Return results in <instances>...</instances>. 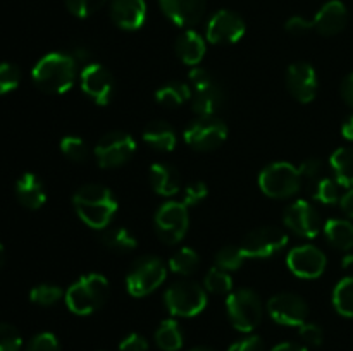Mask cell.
Listing matches in <instances>:
<instances>
[{
    "label": "cell",
    "mask_w": 353,
    "mask_h": 351,
    "mask_svg": "<svg viewBox=\"0 0 353 351\" xmlns=\"http://www.w3.org/2000/svg\"><path fill=\"white\" fill-rule=\"evenodd\" d=\"M74 209L79 219L93 229H105L117 210L112 191L102 184H85L74 193Z\"/></svg>",
    "instance_id": "1"
},
{
    "label": "cell",
    "mask_w": 353,
    "mask_h": 351,
    "mask_svg": "<svg viewBox=\"0 0 353 351\" xmlns=\"http://www.w3.org/2000/svg\"><path fill=\"white\" fill-rule=\"evenodd\" d=\"M165 306L176 317H195L205 308V289L193 281L174 282L164 295Z\"/></svg>",
    "instance_id": "7"
},
{
    "label": "cell",
    "mask_w": 353,
    "mask_h": 351,
    "mask_svg": "<svg viewBox=\"0 0 353 351\" xmlns=\"http://www.w3.org/2000/svg\"><path fill=\"white\" fill-rule=\"evenodd\" d=\"M188 206L178 202H168L155 213V231L164 243L174 244L188 231Z\"/></svg>",
    "instance_id": "11"
},
{
    "label": "cell",
    "mask_w": 353,
    "mask_h": 351,
    "mask_svg": "<svg viewBox=\"0 0 353 351\" xmlns=\"http://www.w3.org/2000/svg\"><path fill=\"white\" fill-rule=\"evenodd\" d=\"M76 79V61L72 55L52 52L41 57L33 69V81L45 93H64Z\"/></svg>",
    "instance_id": "2"
},
{
    "label": "cell",
    "mask_w": 353,
    "mask_h": 351,
    "mask_svg": "<svg viewBox=\"0 0 353 351\" xmlns=\"http://www.w3.org/2000/svg\"><path fill=\"white\" fill-rule=\"evenodd\" d=\"M203 284H205L207 291L214 292V295H224V292H230L233 289V279L230 277L226 270L214 267L207 272Z\"/></svg>",
    "instance_id": "33"
},
{
    "label": "cell",
    "mask_w": 353,
    "mask_h": 351,
    "mask_svg": "<svg viewBox=\"0 0 353 351\" xmlns=\"http://www.w3.org/2000/svg\"><path fill=\"white\" fill-rule=\"evenodd\" d=\"M286 85L290 93L302 103L312 102L317 95V74L312 65L307 62H296L290 65L286 72Z\"/></svg>",
    "instance_id": "18"
},
{
    "label": "cell",
    "mask_w": 353,
    "mask_h": 351,
    "mask_svg": "<svg viewBox=\"0 0 353 351\" xmlns=\"http://www.w3.org/2000/svg\"><path fill=\"white\" fill-rule=\"evenodd\" d=\"M300 337L310 346H321L324 341V330L317 323H302L300 326Z\"/></svg>",
    "instance_id": "43"
},
{
    "label": "cell",
    "mask_w": 353,
    "mask_h": 351,
    "mask_svg": "<svg viewBox=\"0 0 353 351\" xmlns=\"http://www.w3.org/2000/svg\"><path fill=\"white\" fill-rule=\"evenodd\" d=\"M271 351H309L305 346L296 343H279L278 346L272 348Z\"/></svg>",
    "instance_id": "50"
},
{
    "label": "cell",
    "mask_w": 353,
    "mask_h": 351,
    "mask_svg": "<svg viewBox=\"0 0 353 351\" xmlns=\"http://www.w3.org/2000/svg\"><path fill=\"white\" fill-rule=\"evenodd\" d=\"M288 243V234L279 227H261L243 237L240 250L245 258H269L281 251Z\"/></svg>",
    "instance_id": "12"
},
{
    "label": "cell",
    "mask_w": 353,
    "mask_h": 351,
    "mask_svg": "<svg viewBox=\"0 0 353 351\" xmlns=\"http://www.w3.org/2000/svg\"><path fill=\"white\" fill-rule=\"evenodd\" d=\"M23 337L14 326L0 322V351H19Z\"/></svg>",
    "instance_id": "39"
},
{
    "label": "cell",
    "mask_w": 353,
    "mask_h": 351,
    "mask_svg": "<svg viewBox=\"0 0 353 351\" xmlns=\"http://www.w3.org/2000/svg\"><path fill=\"white\" fill-rule=\"evenodd\" d=\"M3 262H6V251H3V246H2V243H0V268H2Z\"/></svg>",
    "instance_id": "52"
},
{
    "label": "cell",
    "mask_w": 353,
    "mask_h": 351,
    "mask_svg": "<svg viewBox=\"0 0 353 351\" xmlns=\"http://www.w3.org/2000/svg\"><path fill=\"white\" fill-rule=\"evenodd\" d=\"M312 21H307L302 16H293L286 21V31H290L292 34H303L309 30H312Z\"/></svg>",
    "instance_id": "47"
},
{
    "label": "cell",
    "mask_w": 353,
    "mask_h": 351,
    "mask_svg": "<svg viewBox=\"0 0 353 351\" xmlns=\"http://www.w3.org/2000/svg\"><path fill=\"white\" fill-rule=\"evenodd\" d=\"M290 270L302 279H316L326 268V255L316 246H296L293 248L286 258Z\"/></svg>",
    "instance_id": "16"
},
{
    "label": "cell",
    "mask_w": 353,
    "mask_h": 351,
    "mask_svg": "<svg viewBox=\"0 0 353 351\" xmlns=\"http://www.w3.org/2000/svg\"><path fill=\"white\" fill-rule=\"evenodd\" d=\"M107 0H65V7L76 17H88L105 6Z\"/></svg>",
    "instance_id": "41"
},
{
    "label": "cell",
    "mask_w": 353,
    "mask_h": 351,
    "mask_svg": "<svg viewBox=\"0 0 353 351\" xmlns=\"http://www.w3.org/2000/svg\"><path fill=\"white\" fill-rule=\"evenodd\" d=\"M192 85V107L193 112L199 117L216 116L217 110L223 105V89L217 85L209 71L202 67H193L188 74Z\"/></svg>",
    "instance_id": "4"
},
{
    "label": "cell",
    "mask_w": 353,
    "mask_h": 351,
    "mask_svg": "<svg viewBox=\"0 0 353 351\" xmlns=\"http://www.w3.org/2000/svg\"><path fill=\"white\" fill-rule=\"evenodd\" d=\"M314 28L324 36H334L341 33L348 24V10L340 0H330L324 3L312 21Z\"/></svg>",
    "instance_id": "21"
},
{
    "label": "cell",
    "mask_w": 353,
    "mask_h": 351,
    "mask_svg": "<svg viewBox=\"0 0 353 351\" xmlns=\"http://www.w3.org/2000/svg\"><path fill=\"white\" fill-rule=\"evenodd\" d=\"M137 151V143L128 133L114 131L100 138L95 147V157L100 167L114 169L126 164Z\"/></svg>",
    "instance_id": "10"
},
{
    "label": "cell",
    "mask_w": 353,
    "mask_h": 351,
    "mask_svg": "<svg viewBox=\"0 0 353 351\" xmlns=\"http://www.w3.org/2000/svg\"><path fill=\"white\" fill-rule=\"evenodd\" d=\"M340 206H341V210H343L345 215L353 219V188H348L347 191L341 195Z\"/></svg>",
    "instance_id": "49"
},
{
    "label": "cell",
    "mask_w": 353,
    "mask_h": 351,
    "mask_svg": "<svg viewBox=\"0 0 353 351\" xmlns=\"http://www.w3.org/2000/svg\"><path fill=\"white\" fill-rule=\"evenodd\" d=\"M176 54L185 64L196 65L205 55V41L196 31H185L176 41Z\"/></svg>",
    "instance_id": "24"
},
{
    "label": "cell",
    "mask_w": 353,
    "mask_h": 351,
    "mask_svg": "<svg viewBox=\"0 0 353 351\" xmlns=\"http://www.w3.org/2000/svg\"><path fill=\"white\" fill-rule=\"evenodd\" d=\"M64 296L62 289L55 284H40L34 286L30 291V299L34 305L52 306Z\"/></svg>",
    "instance_id": "35"
},
{
    "label": "cell",
    "mask_w": 353,
    "mask_h": 351,
    "mask_svg": "<svg viewBox=\"0 0 353 351\" xmlns=\"http://www.w3.org/2000/svg\"><path fill=\"white\" fill-rule=\"evenodd\" d=\"M243 260L245 255L240 250V246H224L216 255V265L223 270H238Z\"/></svg>",
    "instance_id": "38"
},
{
    "label": "cell",
    "mask_w": 353,
    "mask_h": 351,
    "mask_svg": "<svg viewBox=\"0 0 353 351\" xmlns=\"http://www.w3.org/2000/svg\"><path fill=\"white\" fill-rule=\"evenodd\" d=\"M207 196V186L202 181H195L186 186L185 196H183V205H196Z\"/></svg>",
    "instance_id": "44"
},
{
    "label": "cell",
    "mask_w": 353,
    "mask_h": 351,
    "mask_svg": "<svg viewBox=\"0 0 353 351\" xmlns=\"http://www.w3.org/2000/svg\"><path fill=\"white\" fill-rule=\"evenodd\" d=\"M226 310L231 323L240 332H252L262 322V303L252 289H238L226 299Z\"/></svg>",
    "instance_id": "6"
},
{
    "label": "cell",
    "mask_w": 353,
    "mask_h": 351,
    "mask_svg": "<svg viewBox=\"0 0 353 351\" xmlns=\"http://www.w3.org/2000/svg\"><path fill=\"white\" fill-rule=\"evenodd\" d=\"M81 88L99 105H107L114 93V78L102 64H88L83 67Z\"/></svg>",
    "instance_id": "15"
},
{
    "label": "cell",
    "mask_w": 353,
    "mask_h": 351,
    "mask_svg": "<svg viewBox=\"0 0 353 351\" xmlns=\"http://www.w3.org/2000/svg\"><path fill=\"white\" fill-rule=\"evenodd\" d=\"M143 140L159 151H171L176 147V133L164 120H154L143 131Z\"/></svg>",
    "instance_id": "25"
},
{
    "label": "cell",
    "mask_w": 353,
    "mask_h": 351,
    "mask_svg": "<svg viewBox=\"0 0 353 351\" xmlns=\"http://www.w3.org/2000/svg\"><path fill=\"white\" fill-rule=\"evenodd\" d=\"M119 351H148V343L141 334H130L119 344Z\"/></svg>",
    "instance_id": "45"
},
{
    "label": "cell",
    "mask_w": 353,
    "mask_h": 351,
    "mask_svg": "<svg viewBox=\"0 0 353 351\" xmlns=\"http://www.w3.org/2000/svg\"><path fill=\"white\" fill-rule=\"evenodd\" d=\"M268 312L274 322L288 327H300L307 322L309 306L293 292H281L269 299Z\"/></svg>",
    "instance_id": "13"
},
{
    "label": "cell",
    "mask_w": 353,
    "mask_h": 351,
    "mask_svg": "<svg viewBox=\"0 0 353 351\" xmlns=\"http://www.w3.org/2000/svg\"><path fill=\"white\" fill-rule=\"evenodd\" d=\"M299 171L300 178H302V184L310 191H314L316 186L321 182V179L324 178V165L319 158H309V160L300 165Z\"/></svg>",
    "instance_id": "34"
},
{
    "label": "cell",
    "mask_w": 353,
    "mask_h": 351,
    "mask_svg": "<svg viewBox=\"0 0 353 351\" xmlns=\"http://www.w3.org/2000/svg\"><path fill=\"white\" fill-rule=\"evenodd\" d=\"M243 34V19L233 10H219L207 23V40L214 45L236 43Z\"/></svg>",
    "instance_id": "14"
},
{
    "label": "cell",
    "mask_w": 353,
    "mask_h": 351,
    "mask_svg": "<svg viewBox=\"0 0 353 351\" xmlns=\"http://www.w3.org/2000/svg\"><path fill=\"white\" fill-rule=\"evenodd\" d=\"M228 138L226 124L216 116H202L185 129V141L199 151L219 148Z\"/></svg>",
    "instance_id": "8"
},
{
    "label": "cell",
    "mask_w": 353,
    "mask_h": 351,
    "mask_svg": "<svg viewBox=\"0 0 353 351\" xmlns=\"http://www.w3.org/2000/svg\"><path fill=\"white\" fill-rule=\"evenodd\" d=\"M61 151L72 162H85L90 155V148L81 138L65 136L61 141Z\"/></svg>",
    "instance_id": "37"
},
{
    "label": "cell",
    "mask_w": 353,
    "mask_h": 351,
    "mask_svg": "<svg viewBox=\"0 0 353 351\" xmlns=\"http://www.w3.org/2000/svg\"><path fill=\"white\" fill-rule=\"evenodd\" d=\"M21 71L14 64H0V95L12 92L19 86Z\"/></svg>",
    "instance_id": "40"
},
{
    "label": "cell",
    "mask_w": 353,
    "mask_h": 351,
    "mask_svg": "<svg viewBox=\"0 0 353 351\" xmlns=\"http://www.w3.org/2000/svg\"><path fill=\"white\" fill-rule=\"evenodd\" d=\"M109 282L100 274L83 275L65 292V303L76 315H90L105 303Z\"/></svg>",
    "instance_id": "3"
},
{
    "label": "cell",
    "mask_w": 353,
    "mask_h": 351,
    "mask_svg": "<svg viewBox=\"0 0 353 351\" xmlns=\"http://www.w3.org/2000/svg\"><path fill=\"white\" fill-rule=\"evenodd\" d=\"M150 182L162 196H172L181 188L179 172L169 164H154L150 167Z\"/></svg>",
    "instance_id": "23"
},
{
    "label": "cell",
    "mask_w": 353,
    "mask_h": 351,
    "mask_svg": "<svg viewBox=\"0 0 353 351\" xmlns=\"http://www.w3.org/2000/svg\"><path fill=\"white\" fill-rule=\"evenodd\" d=\"M341 134L345 140L353 141V116L348 117L343 124H341Z\"/></svg>",
    "instance_id": "51"
},
{
    "label": "cell",
    "mask_w": 353,
    "mask_h": 351,
    "mask_svg": "<svg viewBox=\"0 0 353 351\" xmlns=\"http://www.w3.org/2000/svg\"><path fill=\"white\" fill-rule=\"evenodd\" d=\"M200 258L199 253L192 248H181L178 253L172 255V258L169 260V267L172 272L179 275H190L199 268Z\"/></svg>",
    "instance_id": "32"
},
{
    "label": "cell",
    "mask_w": 353,
    "mask_h": 351,
    "mask_svg": "<svg viewBox=\"0 0 353 351\" xmlns=\"http://www.w3.org/2000/svg\"><path fill=\"white\" fill-rule=\"evenodd\" d=\"M155 344L162 351H178L183 346L181 327L176 320H164L155 330Z\"/></svg>",
    "instance_id": "28"
},
{
    "label": "cell",
    "mask_w": 353,
    "mask_h": 351,
    "mask_svg": "<svg viewBox=\"0 0 353 351\" xmlns=\"http://www.w3.org/2000/svg\"><path fill=\"white\" fill-rule=\"evenodd\" d=\"M102 243L112 251H117V253H130L137 248V240L131 236L130 231L121 229V227L103 231Z\"/></svg>",
    "instance_id": "30"
},
{
    "label": "cell",
    "mask_w": 353,
    "mask_h": 351,
    "mask_svg": "<svg viewBox=\"0 0 353 351\" xmlns=\"http://www.w3.org/2000/svg\"><path fill=\"white\" fill-rule=\"evenodd\" d=\"M341 96H343V100L347 102V105L353 109V72L348 74L347 78L343 79V83H341Z\"/></svg>",
    "instance_id": "48"
},
{
    "label": "cell",
    "mask_w": 353,
    "mask_h": 351,
    "mask_svg": "<svg viewBox=\"0 0 353 351\" xmlns=\"http://www.w3.org/2000/svg\"><path fill=\"white\" fill-rule=\"evenodd\" d=\"M259 186L271 198H288L299 193L302 186L299 167L288 162L268 165L259 176Z\"/></svg>",
    "instance_id": "5"
},
{
    "label": "cell",
    "mask_w": 353,
    "mask_h": 351,
    "mask_svg": "<svg viewBox=\"0 0 353 351\" xmlns=\"http://www.w3.org/2000/svg\"><path fill=\"white\" fill-rule=\"evenodd\" d=\"M16 195L21 205H24L30 210L40 209L45 203V200H47L43 182L37 176L31 174V172L21 176L19 181L16 182Z\"/></svg>",
    "instance_id": "22"
},
{
    "label": "cell",
    "mask_w": 353,
    "mask_h": 351,
    "mask_svg": "<svg viewBox=\"0 0 353 351\" xmlns=\"http://www.w3.org/2000/svg\"><path fill=\"white\" fill-rule=\"evenodd\" d=\"M165 279V267L157 257H143L128 272L126 286L130 295L147 296L159 288Z\"/></svg>",
    "instance_id": "9"
},
{
    "label": "cell",
    "mask_w": 353,
    "mask_h": 351,
    "mask_svg": "<svg viewBox=\"0 0 353 351\" xmlns=\"http://www.w3.org/2000/svg\"><path fill=\"white\" fill-rule=\"evenodd\" d=\"M26 351H61V344L52 332H41L30 341Z\"/></svg>",
    "instance_id": "42"
},
{
    "label": "cell",
    "mask_w": 353,
    "mask_h": 351,
    "mask_svg": "<svg viewBox=\"0 0 353 351\" xmlns=\"http://www.w3.org/2000/svg\"><path fill=\"white\" fill-rule=\"evenodd\" d=\"M285 224L290 231L307 240L316 237L321 231L319 213L309 202H303V200L292 203L286 209Z\"/></svg>",
    "instance_id": "17"
},
{
    "label": "cell",
    "mask_w": 353,
    "mask_h": 351,
    "mask_svg": "<svg viewBox=\"0 0 353 351\" xmlns=\"http://www.w3.org/2000/svg\"><path fill=\"white\" fill-rule=\"evenodd\" d=\"M333 305L343 317H353V275L338 282L333 292Z\"/></svg>",
    "instance_id": "31"
},
{
    "label": "cell",
    "mask_w": 353,
    "mask_h": 351,
    "mask_svg": "<svg viewBox=\"0 0 353 351\" xmlns=\"http://www.w3.org/2000/svg\"><path fill=\"white\" fill-rule=\"evenodd\" d=\"M190 351H214V350H210V348H203V346H199V348H193V350H190Z\"/></svg>",
    "instance_id": "54"
},
{
    "label": "cell",
    "mask_w": 353,
    "mask_h": 351,
    "mask_svg": "<svg viewBox=\"0 0 353 351\" xmlns=\"http://www.w3.org/2000/svg\"><path fill=\"white\" fill-rule=\"evenodd\" d=\"M324 234L331 246L348 251L353 248V224L347 219H331L324 224Z\"/></svg>",
    "instance_id": "26"
},
{
    "label": "cell",
    "mask_w": 353,
    "mask_h": 351,
    "mask_svg": "<svg viewBox=\"0 0 353 351\" xmlns=\"http://www.w3.org/2000/svg\"><path fill=\"white\" fill-rule=\"evenodd\" d=\"M110 17L121 30L134 31L147 19V3L145 0H112Z\"/></svg>",
    "instance_id": "20"
},
{
    "label": "cell",
    "mask_w": 353,
    "mask_h": 351,
    "mask_svg": "<svg viewBox=\"0 0 353 351\" xmlns=\"http://www.w3.org/2000/svg\"><path fill=\"white\" fill-rule=\"evenodd\" d=\"M340 182L336 179L331 178H323L319 184L316 186V189L312 191V196L317 202L324 203V205H331V203L340 202Z\"/></svg>",
    "instance_id": "36"
},
{
    "label": "cell",
    "mask_w": 353,
    "mask_h": 351,
    "mask_svg": "<svg viewBox=\"0 0 353 351\" xmlns=\"http://www.w3.org/2000/svg\"><path fill=\"white\" fill-rule=\"evenodd\" d=\"M334 179L345 188H353V148H338L331 155Z\"/></svg>",
    "instance_id": "27"
},
{
    "label": "cell",
    "mask_w": 353,
    "mask_h": 351,
    "mask_svg": "<svg viewBox=\"0 0 353 351\" xmlns=\"http://www.w3.org/2000/svg\"><path fill=\"white\" fill-rule=\"evenodd\" d=\"M165 16L178 26H193L205 12L207 0H159Z\"/></svg>",
    "instance_id": "19"
},
{
    "label": "cell",
    "mask_w": 353,
    "mask_h": 351,
    "mask_svg": "<svg viewBox=\"0 0 353 351\" xmlns=\"http://www.w3.org/2000/svg\"><path fill=\"white\" fill-rule=\"evenodd\" d=\"M192 98V89L185 83L172 81L164 85L155 93V100L164 107H179Z\"/></svg>",
    "instance_id": "29"
},
{
    "label": "cell",
    "mask_w": 353,
    "mask_h": 351,
    "mask_svg": "<svg viewBox=\"0 0 353 351\" xmlns=\"http://www.w3.org/2000/svg\"><path fill=\"white\" fill-rule=\"evenodd\" d=\"M353 264V255H347V257L343 258V265L345 267H348V265Z\"/></svg>",
    "instance_id": "53"
},
{
    "label": "cell",
    "mask_w": 353,
    "mask_h": 351,
    "mask_svg": "<svg viewBox=\"0 0 353 351\" xmlns=\"http://www.w3.org/2000/svg\"><path fill=\"white\" fill-rule=\"evenodd\" d=\"M228 351H262V339L259 336H247L231 344Z\"/></svg>",
    "instance_id": "46"
}]
</instances>
